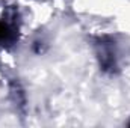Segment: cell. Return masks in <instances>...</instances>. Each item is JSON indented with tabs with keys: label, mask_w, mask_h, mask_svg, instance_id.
<instances>
[{
	"label": "cell",
	"mask_w": 130,
	"mask_h": 128,
	"mask_svg": "<svg viewBox=\"0 0 130 128\" xmlns=\"http://www.w3.org/2000/svg\"><path fill=\"white\" fill-rule=\"evenodd\" d=\"M15 30L12 24L6 20H0V44H11L14 41Z\"/></svg>",
	"instance_id": "6da1fadb"
}]
</instances>
